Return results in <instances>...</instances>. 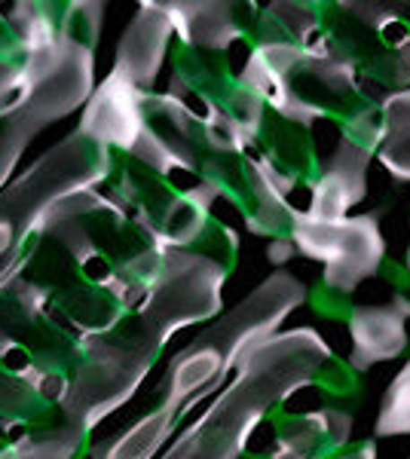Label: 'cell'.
I'll use <instances>...</instances> for the list:
<instances>
[{"instance_id":"cell-10","label":"cell","mask_w":410,"mask_h":459,"mask_svg":"<svg viewBox=\"0 0 410 459\" xmlns=\"http://www.w3.org/2000/svg\"><path fill=\"white\" fill-rule=\"evenodd\" d=\"M327 395L334 398H349V395H359V374L349 368V361H340V359H331L327 365L322 368L318 374V383Z\"/></svg>"},{"instance_id":"cell-2","label":"cell","mask_w":410,"mask_h":459,"mask_svg":"<svg viewBox=\"0 0 410 459\" xmlns=\"http://www.w3.org/2000/svg\"><path fill=\"white\" fill-rule=\"evenodd\" d=\"M307 298L310 291L301 279H294L285 270H275L240 307H233L218 325H212L205 334L193 340L188 350L171 361L162 407L138 426L135 459L151 456V450L171 432L178 413L190 411L205 392L218 386L223 377L240 365L245 352L279 334V325Z\"/></svg>"},{"instance_id":"cell-9","label":"cell","mask_w":410,"mask_h":459,"mask_svg":"<svg viewBox=\"0 0 410 459\" xmlns=\"http://www.w3.org/2000/svg\"><path fill=\"white\" fill-rule=\"evenodd\" d=\"M362 74L368 80H374L377 86H383L386 95L410 89V43L405 49H398V53L383 56V58H377V62L364 65Z\"/></svg>"},{"instance_id":"cell-8","label":"cell","mask_w":410,"mask_h":459,"mask_svg":"<svg viewBox=\"0 0 410 459\" xmlns=\"http://www.w3.org/2000/svg\"><path fill=\"white\" fill-rule=\"evenodd\" d=\"M377 438H395V435H410V359L379 398V413L374 420Z\"/></svg>"},{"instance_id":"cell-5","label":"cell","mask_w":410,"mask_h":459,"mask_svg":"<svg viewBox=\"0 0 410 459\" xmlns=\"http://www.w3.org/2000/svg\"><path fill=\"white\" fill-rule=\"evenodd\" d=\"M410 291H395L389 303H362L346 316V328L353 337L349 368L355 374L371 371L379 361H392L410 346L407 337Z\"/></svg>"},{"instance_id":"cell-3","label":"cell","mask_w":410,"mask_h":459,"mask_svg":"<svg viewBox=\"0 0 410 459\" xmlns=\"http://www.w3.org/2000/svg\"><path fill=\"white\" fill-rule=\"evenodd\" d=\"M291 242L312 261L325 264L322 285L312 291L318 313L327 318H346V298L364 279L377 276L386 264V239L379 233V212H364L359 218L316 221L307 212L291 218Z\"/></svg>"},{"instance_id":"cell-1","label":"cell","mask_w":410,"mask_h":459,"mask_svg":"<svg viewBox=\"0 0 410 459\" xmlns=\"http://www.w3.org/2000/svg\"><path fill=\"white\" fill-rule=\"evenodd\" d=\"M334 359L316 328L279 331L242 355L236 377L162 459H240L251 432L275 404L316 386Z\"/></svg>"},{"instance_id":"cell-4","label":"cell","mask_w":410,"mask_h":459,"mask_svg":"<svg viewBox=\"0 0 410 459\" xmlns=\"http://www.w3.org/2000/svg\"><path fill=\"white\" fill-rule=\"evenodd\" d=\"M379 144H383V114L379 101L368 99L340 123V142L318 169L316 181L310 184V218H346V212L368 196V169L371 160H377Z\"/></svg>"},{"instance_id":"cell-6","label":"cell","mask_w":410,"mask_h":459,"mask_svg":"<svg viewBox=\"0 0 410 459\" xmlns=\"http://www.w3.org/2000/svg\"><path fill=\"white\" fill-rule=\"evenodd\" d=\"M353 413L343 407H318L279 420V450L301 459H334L349 447Z\"/></svg>"},{"instance_id":"cell-7","label":"cell","mask_w":410,"mask_h":459,"mask_svg":"<svg viewBox=\"0 0 410 459\" xmlns=\"http://www.w3.org/2000/svg\"><path fill=\"white\" fill-rule=\"evenodd\" d=\"M383 114V144L377 160L395 181H410V89L379 99Z\"/></svg>"},{"instance_id":"cell-11","label":"cell","mask_w":410,"mask_h":459,"mask_svg":"<svg viewBox=\"0 0 410 459\" xmlns=\"http://www.w3.org/2000/svg\"><path fill=\"white\" fill-rule=\"evenodd\" d=\"M334 459H377V444L374 441H359V444H349L346 450H343L340 456Z\"/></svg>"}]
</instances>
